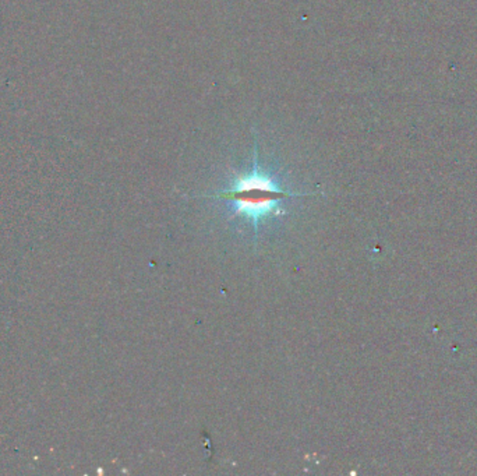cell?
Masks as SVG:
<instances>
[{"instance_id":"cell-1","label":"cell","mask_w":477,"mask_h":476,"mask_svg":"<svg viewBox=\"0 0 477 476\" xmlns=\"http://www.w3.org/2000/svg\"><path fill=\"white\" fill-rule=\"evenodd\" d=\"M300 196L309 194H299L285 189L272 173L261 168L256 143L251 169L237 173L226 190L218 192L212 197L229 201L233 205V215L251 224L253 231L257 233L264 221L281 212L282 201Z\"/></svg>"}]
</instances>
